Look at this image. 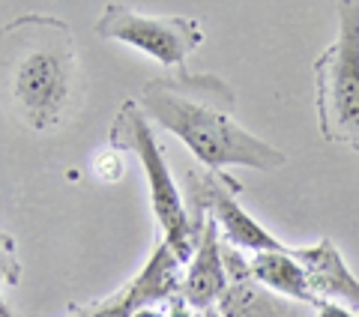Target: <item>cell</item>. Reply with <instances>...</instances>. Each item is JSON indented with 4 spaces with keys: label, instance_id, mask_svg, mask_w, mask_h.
I'll return each instance as SVG.
<instances>
[{
    "label": "cell",
    "instance_id": "obj_12",
    "mask_svg": "<svg viewBox=\"0 0 359 317\" xmlns=\"http://www.w3.org/2000/svg\"><path fill=\"white\" fill-rule=\"evenodd\" d=\"M93 168H96V177L102 180V183H117V180L123 177V156H120V150H117V147L102 150L96 156Z\"/></svg>",
    "mask_w": 359,
    "mask_h": 317
},
{
    "label": "cell",
    "instance_id": "obj_8",
    "mask_svg": "<svg viewBox=\"0 0 359 317\" xmlns=\"http://www.w3.org/2000/svg\"><path fill=\"white\" fill-rule=\"evenodd\" d=\"M224 264L231 273V285L216 305V317H318V309L287 297H278L252 276L249 255L224 243Z\"/></svg>",
    "mask_w": 359,
    "mask_h": 317
},
{
    "label": "cell",
    "instance_id": "obj_4",
    "mask_svg": "<svg viewBox=\"0 0 359 317\" xmlns=\"http://www.w3.org/2000/svg\"><path fill=\"white\" fill-rule=\"evenodd\" d=\"M108 141L120 153H132L141 162L144 177H147V189H150L153 216L162 224V240L189 267V260L195 257V248H198L192 216H189V207L183 195H180V186L174 183L171 171H168L162 144L156 141V132L138 102H132V99L123 102V108L117 111L114 123H111Z\"/></svg>",
    "mask_w": 359,
    "mask_h": 317
},
{
    "label": "cell",
    "instance_id": "obj_11",
    "mask_svg": "<svg viewBox=\"0 0 359 317\" xmlns=\"http://www.w3.org/2000/svg\"><path fill=\"white\" fill-rule=\"evenodd\" d=\"M249 269L264 288L278 293V297L306 302V305H314V309L320 305V299L314 297V290L309 285L306 269H302L297 264V257L290 255V245L278 248V252H264V255L249 257Z\"/></svg>",
    "mask_w": 359,
    "mask_h": 317
},
{
    "label": "cell",
    "instance_id": "obj_13",
    "mask_svg": "<svg viewBox=\"0 0 359 317\" xmlns=\"http://www.w3.org/2000/svg\"><path fill=\"white\" fill-rule=\"evenodd\" d=\"M318 317H359V314L353 309H347V305H339V302H320Z\"/></svg>",
    "mask_w": 359,
    "mask_h": 317
},
{
    "label": "cell",
    "instance_id": "obj_9",
    "mask_svg": "<svg viewBox=\"0 0 359 317\" xmlns=\"http://www.w3.org/2000/svg\"><path fill=\"white\" fill-rule=\"evenodd\" d=\"M192 228L198 236V248H195V257L186 267L180 297H183V302L192 311L212 314L231 285V273H228V264H224V243L219 236L216 222L207 213L192 219Z\"/></svg>",
    "mask_w": 359,
    "mask_h": 317
},
{
    "label": "cell",
    "instance_id": "obj_6",
    "mask_svg": "<svg viewBox=\"0 0 359 317\" xmlns=\"http://www.w3.org/2000/svg\"><path fill=\"white\" fill-rule=\"evenodd\" d=\"M189 216H207L216 222L222 243H228L231 248H237L243 255H264V252H278L287 248L285 243H278L261 222H255L249 213L240 207L237 195L243 191L240 180H233L231 174H216V171H189Z\"/></svg>",
    "mask_w": 359,
    "mask_h": 317
},
{
    "label": "cell",
    "instance_id": "obj_14",
    "mask_svg": "<svg viewBox=\"0 0 359 317\" xmlns=\"http://www.w3.org/2000/svg\"><path fill=\"white\" fill-rule=\"evenodd\" d=\"M69 317H87V309H72Z\"/></svg>",
    "mask_w": 359,
    "mask_h": 317
},
{
    "label": "cell",
    "instance_id": "obj_10",
    "mask_svg": "<svg viewBox=\"0 0 359 317\" xmlns=\"http://www.w3.org/2000/svg\"><path fill=\"white\" fill-rule=\"evenodd\" d=\"M290 255L306 269L309 285L320 302H339L359 314V278L347 269L339 245H335L330 236H323V240L314 245L290 248Z\"/></svg>",
    "mask_w": 359,
    "mask_h": 317
},
{
    "label": "cell",
    "instance_id": "obj_2",
    "mask_svg": "<svg viewBox=\"0 0 359 317\" xmlns=\"http://www.w3.org/2000/svg\"><path fill=\"white\" fill-rule=\"evenodd\" d=\"M4 96L30 132H54L75 114L81 63L63 18L27 13L4 27Z\"/></svg>",
    "mask_w": 359,
    "mask_h": 317
},
{
    "label": "cell",
    "instance_id": "obj_5",
    "mask_svg": "<svg viewBox=\"0 0 359 317\" xmlns=\"http://www.w3.org/2000/svg\"><path fill=\"white\" fill-rule=\"evenodd\" d=\"M102 39H114L144 51L165 69H186V60L201 42L204 25L192 15H144L129 4H108L96 21Z\"/></svg>",
    "mask_w": 359,
    "mask_h": 317
},
{
    "label": "cell",
    "instance_id": "obj_1",
    "mask_svg": "<svg viewBox=\"0 0 359 317\" xmlns=\"http://www.w3.org/2000/svg\"><path fill=\"white\" fill-rule=\"evenodd\" d=\"M138 105L150 123L177 135L204 171L224 174V168L240 165L273 174L287 162L278 147L261 141L233 120L237 93L212 72L180 69L153 78L141 87Z\"/></svg>",
    "mask_w": 359,
    "mask_h": 317
},
{
    "label": "cell",
    "instance_id": "obj_15",
    "mask_svg": "<svg viewBox=\"0 0 359 317\" xmlns=\"http://www.w3.org/2000/svg\"><path fill=\"white\" fill-rule=\"evenodd\" d=\"M198 317H216V314H198Z\"/></svg>",
    "mask_w": 359,
    "mask_h": 317
},
{
    "label": "cell",
    "instance_id": "obj_3",
    "mask_svg": "<svg viewBox=\"0 0 359 317\" xmlns=\"http://www.w3.org/2000/svg\"><path fill=\"white\" fill-rule=\"evenodd\" d=\"M314 111L323 141L359 153V0L339 4V33L314 60Z\"/></svg>",
    "mask_w": 359,
    "mask_h": 317
},
{
    "label": "cell",
    "instance_id": "obj_7",
    "mask_svg": "<svg viewBox=\"0 0 359 317\" xmlns=\"http://www.w3.org/2000/svg\"><path fill=\"white\" fill-rule=\"evenodd\" d=\"M183 267L186 264L174 255V248L165 240L156 243L147 264L141 267V273L129 285H123L108 299L84 305L87 317H135V311L141 309L171 302L174 297H180V288H183V276H186Z\"/></svg>",
    "mask_w": 359,
    "mask_h": 317
}]
</instances>
